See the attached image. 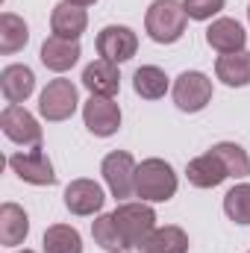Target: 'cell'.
I'll list each match as a JSON object with an SVG mask.
<instances>
[{
	"mask_svg": "<svg viewBox=\"0 0 250 253\" xmlns=\"http://www.w3.org/2000/svg\"><path fill=\"white\" fill-rule=\"evenodd\" d=\"M186 24H188V15L183 0H153L150 9H147V18H144L147 36L156 44L180 42L183 33H186Z\"/></svg>",
	"mask_w": 250,
	"mask_h": 253,
	"instance_id": "1",
	"label": "cell"
},
{
	"mask_svg": "<svg viewBox=\"0 0 250 253\" xmlns=\"http://www.w3.org/2000/svg\"><path fill=\"white\" fill-rule=\"evenodd\" d=\"M177 174L165 159H144L135 168V194L147 203H165L177 194Z\"/></svg>",
	"mask_w": 250,
	"mask_h": 253,
	"instance_id": "2",
	"label": "cell"
},
{
	"mask_svg": "<svg viewBox=\"0 0 250 253\" xmlns=\"http://www.w3.org/2000/svg\"><path fill=\"white\" fill-rule=\"evenodd\" d=\"M112 218L121 230L126 251H141L144 242L150 239V233L156 230V212L147 203H121L112 212Z\"/></svg>",
	"mask_w": 250,
	"mask_h": 253,
	"instance_id": "3",
	"label": "cell"
},
{
	"mask_svg": "<svg viewBox=\"0 0 250 253\" xmlns=\"http://www.w3.org/2000/svg\"><path fill=\"white\" fill-rule=\"evenodd\" d=\"M212 100V80L203 71H183L174 83V103L180 112H200Z\"/></svg>",
	"mask_w": 250,
	"mask_h": 253,
	"instance_id": "4",
	"label": "cell"
},
{
	"mask_svg": "<svg viewBox=\"0 0 250 253\" xmlns=\"http://www.w3.org/2000/svg\"><path fill=\"white\" fill-rule=\"evenodd\" d=\"M77 103H80V97H77V85L71 80H50L39 97V112H42V118L56 124V121H68L77 112Z\"/></svg>",
	"mask_w": 250,
	"mask_h": 253,
	"instance_id": "5",
	"label": "cell"
},
{
	"mask_svg": "<svg viewBox=\"0 0 250 253\" xmlns=\"http://www.w3.org/2000/svg\"><path fill=\"white\" fill-rule=\"evenodd\" d=\"M0 126L9 141L24 144V147H42V126L21 103H9L0 112Z\"/></svg>",
	"mask_w": 250,
	"mask_h": 253,
	"instance_id": "6",
	"label": "cell"
},
{
	"mask_svg": "<svg viewBox=\"0 0 250 253\" xmlns=\"http://www.w3.org/2000/svg\"><path fill=\"white\" fill-rule=\"evenodd\" d=\"M100 59H109V62L121 65L129 62L138 50V36L129 30V27H121V24H109L97 33V42H94Z\"/></svg>",
	"mask_w": 250,
	"mask_h": 253,
	"instance_id": "7",
	"label": "cell"
},
{
	"mask_svg": "<svg viewBox=\"0 0 250 253\" xmlns=\"http://www.w3.org/2000/svg\"><path fill=\"white\" fill-rule=\"evenodd\" d=\"M135 159L126 153V150H112L106 159H103V165H100V171H103V180H106V186L109 191L115 194V197H132L135 194Z\"/></svg>",
	"mask_w": 250,
	"mask_h": 253,
	"instance_id": "8",
	"label": "cell"
},
{
	"mask_svg": "<svg viewBox=\"0 0 250 253\" xmlns=\"http://www.w3.org/2000/svg\"><path fill=\"white\" fill-rule=\"evenodd\" d=\"M83 121L88 126V132H94L97 138H109L118 132L121 126V109L112 97H97L91 94L83 106Z\"/></svg>",
	"mask_w": 250,
	"mask_h": 253,
	"instance_id": "9",
	"label": "cell"
},
{
	"mask_svg": "<svg viewBox=\"0 0 250 253\" xmlns=\"http://www.w3.org/2000/svg\"><path fill=\"white\" fill-rule=\"evenodd\" d=\"M9 168L30 186H53L56 183V174H53V165L50 159L42 153V147H33V150H24V153H12L9 156Z\"/></svg>",
	"mask_w": 250,
	"mask_h": 253,
	"instance_id": "10",
	"label": "cell"
},
{
	"mask_svg": "<svg viewBox=\"0 0 250 253\" xmlns=\"http://www.w3.org/2000/svg\"><path fill=\"white\" fill-rule=\"evenodd\" d=\"M103 203H106V194H103V189L94 180H71L68 189H65V206H68V212H74L80 218L100 212Z\"/></svg>",
	"mask_w": 250,
	"mask_h": 253,
	"instance_id": "11",
	"label": "cell"
},
{
	"mask_svg": "<svg viewBox=\"0 0 250 253\" xmlns=\"http://www.w3.org/2000/svg\"><path fill=\"white\" fill-rule=\"evenodd\" d=\"M206 42H209V47L218 50L221 56H224V53H239V50H245V44H248V33H245V27H242L239 21H233V18H218V21H212V27L206 30Z\"/></svg>",
	"mask_w": 250,
	"mask_h": 253,
	"instance_id": "12",
	"label": "cell"
},
{
	"mask_svg": "<svg viewBox=\"0 0 250 253\" xmlns=\"http://www.w3.org/2000/svg\"><path fill=\"white\" fill-rule=\"evenodd\" d=\"M83 85L97 94V97H115L118 88H121V74H118V65L109 62V59H97V62L85 65L83 71Z\"/></svg>",
	"mask_w": 250,
	"mask_h": 253,
	"instance_id": "13",
	"label": "cell"
},
{
	"mask_svg": "<svg viewBox=\"0 0 250 253\" xmlns=\"http://www.w3.org/2000/svg\"><path fill=\"white\" fill-rule=\"evenodd\" d=\"M186 177H188V183H191L194 189H218L230 174H227V168L221 165V159L209 150V153L194 156V159L188 162L186 165Z\"/></svg>",
	"mask_w": 250,
	"mask_h": 253,
	"instance_id": "14",
	"label": "cell"
},
{
	"mask_svg": "<svg viewBox=\"0 0 250 253\" xmlns=\"http://www.w3.org/2000/svg\"><path fill=\"white\" fill-rule=\"evenodd\" d=\"M80 42H74V39H62V36H50V39H44V44H42V62L44 68H50V71H56V74H65V71H71L74 65L80 62Z\"/></svg>",
	"mask_w": 250,
	"mask_h": 253,
	"instance_id": "15",
	"label": "cell"
},
{
	"mask_svg": "<svg viewBox=\"0 0 250 253\" xmlns=\"http://www.w3.org/2000/svg\"><path fill=\"white\" fill-rule=\"evenodd\" d=\"M50 27H53V36H62V39H74V42H80V36H83L85 27H88V15H85L83 6L62 0V3L53 6Z\"/></svg>",
	"mask_w": 250,
	"mask_h": 253,
	"instance_id": "16",
	"label": "cell"
},
{
	"mask_svg": "<svg viewBox=\"0 0 250 253\" xmlns=\"http://www.w3.org/2000/svg\"><path fill=\"white\" fill-rule=\"evenodd\" d=\"M0 91L9 103H24L36 91V74L27 65H9L0 74Z\"/></svg>",
	"mask_w": 250,
	"mask_h": 253,
	"instance_id": "17",
	"label": "cell"
},
{
	"mask_svg": "<svg viewBox=\"0 0 250 253\" xmlns=\"http://www.w3.org/2000/svg\"><path fill=\"white\" fill-rule=\"evenodd\" d=\"M215 74L224 85L230 88H242L250 85V50H239V53H224L215 62Z\"/></svg>",
	"mask_w": 250,
	"mask_h": 253,
	"instance_id": "18",
	"label": "cell"
},
{
	"mask_svg": "<svg viewBox=\"0 0 250 253\" xmlns=\"http://www.w3.org/2000/svg\"><path fill=\"white\" fill-rule=\"evenodd\" d=\"M30 233V218L18 203H3L0 206V245L15 248L27 239Z\"/></svg>",
	"mask_w": 250,
	"mask_h": 253,
	"instance_id": "19",
	"label": "cell"
},
{
	"mask_svg": "<svg viewBox=\"0 0 250 253\" xmlns=\"http://www.w3.org/2000/svg\"><path fill=\"white\" fill-rule=\"evenodd\" d=\"M132 88H135V94L144 97V100H159V97H165V91H168V77H165V71L156 68V65H141V68L132 74Z\"/></svg>",
	"mask_w": 250,
	"mask_h": 253,
	"instance_id": "20",
	"label": "cell"
},
{
	"mask_svg": "<svg viewBox=\"0 0 250 253\" xmlns=\"http://www.w3.org/2000/svg\"><path fill=\"white\" fill-rule=\"evenodd\" d=\"M141 253H188V236L180 227H156Z\"/></svg>",
	"mask_w": 250,
	"mask_h": 253,
	"instance_id": "21",
	"label": "cell"
},
{
	"mask_svg": "<svg viewBox=\"0 0 250 253\" xmlns=\"http://www.w3.org/2000/svg\"><path fill=\"white\" fill-rule=\"evenodd\" d=\"M30 42V30L24 24V18H18L15 12H3L0 15V53H18L24 44Z\"/></svg>",
	"mask_w": 250,
	"mask_h": 253,
	"instance_id": "22",
	"label": "cell"
},
{
	"mask_svg": "<svg viewBox=\"0 0 250 253\" xmlns=\"http://www.w3.org/2000/svg\"><path fill=\"white\" fill-rule=\"evenodd\" d=\"M212 153L221 159V165L227 168L230 177H236V180L250 177V156L242 144H236V141H218L212 147Z\"/></svg>",
	"mask_w": 250,
	"mask_h": 253,
	"instance_id": "23",
	"label": "cell"
},
{
	"mask_svg": "<svg viewBox=\"0 0 250 253\" xmlns=\"http://www.w3.org/2000/svg\"><path fill=\"white\" fill-rule=\"evenodd\" d=\"M44 253H83V239L74 227L53 224L44 230Z\"/></svg>",
	"mask_w": 250,
	"mask_h": 253,
	"instance_id": "24",
	"label": "cell"
},
{
	"mask_svg": "<svg viewBox=\"0 0 250 253\" xmlns=\"http://www.w3.org/2000/svg\"><path fill=\"white\" fill-rule=\"evenodd\" d=\"M224 212L230 221L248 227L250 224V183H239L224 194Z\"/></svg>",
	"mask_w": 250,
	"mask_h": 253,
	"instance_id": "25",
	"label": "cell"
},
{
	"mask_svg": "<svg viewBox=\"0 0 250 253\" xmlns=\"http://www.w3.org/2000/svg\"><path fill=\"white\" fill-rule=\"evenodd\" d=\"M91 236H94V242H97L103 251H109V253L126 251L124 239H121V230H118V224H115L112 215H100V218H94V224H91Z\"/></svg>",
	"mask_w": 250,
	"mask_h": 253,
	"instance_id": "26",
	"label": "cell"
},
{
	"mask_svg": "<svg viewBox=\"0 0 250 253\" xmlns=\"http://www.w3.org/2000/svg\"><path fill=\"white\" fill-rule=\"evenodd\" d=\"M227 0H183L186 6V15L191 21H209L212 15H218L224 9Z\"/></svg>",
	"mask_w": 250,
	"mask_h": 253,
	"instance_id": "27",
	"label": "cell"
},
{
	"mask_svg": "<svg viewBox=\"0 0 250 253\" xmlns=\"http://www.w3.org/2000/svg\"><path fill=\"white\" fill-rule=\"evenodd\" d=\"M68 3H77V6H83V9H85V6H91V3H97V0H68Z\"/></svg>",
	"mask_w": 250,
	"mask_h": 253,
	"instance_id": "28",
	"label": "cell"
},
{
	"mask_svg": "<svg viewBox=\"0 0 250 253\" xmlns=\"http://www.w3.org/2000/svg\"><path fill=\"white\" fill-rule=\"evenodd\" d=\"M18 253H33V251H18Z\"/></svg>",
	"mask_w": 250,
	"mask_h": 253,
	"instance_id": "29",
	"label": "cell"
},
{
	"mask_svg": "<svg viewBox=\"0 0 250 253\" xmlns=\"http://www.w3.org/2000/svg\"><path fill=\"white\" fill-rule=\"evenodd\" d=\"M248 21H250V6H248Z\"/></svg>",
	"mask_w": 250,
	"mask_h": 253,
	"instance_id": "30",
	"label": "cell"
},
{
	"mask_svg": "<svg viewBox=\"0 0 250 253\" xmlns=\"http://www.w3.org/2000/svg\"><path fill=\"white\" fill-rule=\"evenodd\" d=\"M118 253H121V251H118Z\"/></svg>",
	"mask_w": 250,
	"mask_h": 253,
	"instance_id": "31",
	"label": "cell"
}]
</instances>
